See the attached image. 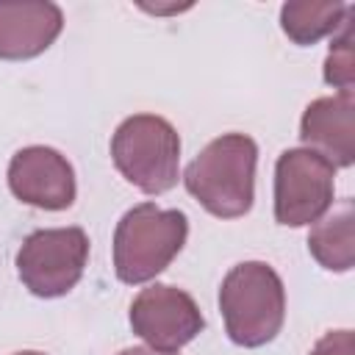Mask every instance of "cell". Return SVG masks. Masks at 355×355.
I'll return each instance as SVG.
<instances>
[{"label":"cell","instance_id":"cell-1","mask_svg":"<svg viewBox=\"0 0 355 355\" xmlns=\"http://www.w3.org/2000/svg\"><path fill=\"white\" fill-rule=\"evenodd\" d=\"M258 144L247 133H222L186 166V191L214 216L239 219L255 200Z\"/></svg>","mask_w":355,"mask_h":355},{"label":"cell","instance_id":"cell-6","mask_svg":"<svg viewBox=\"0 0 355 355\" xmlns=\"http://www.w3.org/2000/svg\"><path fill=\"white\" fill-rule=\"evenodd\" d=\"M336 169L305 147H291L275 164V219L286 227L316 225L333 205Z\"/></svg>","mask_w":355,"mask_h":355},{"label":"cell","instance_id":"cell-13","mask_svg":"<svg viewBox=\"0 0 355 355\" xmlns=\"http://www.w3.org/2000/svg\"><path fill=\"white\" fill-rule=\"evenodd\" d=\"M352 6L341 22V28L333 33V42H330V50H327V58H324V80L338 89V94H352L355 89V53H352V39H355V31H352Z\"/></svg>","mask_w":355,"mask_h":355},{"label":"cell","instance_id":"cell-16","mask_svg":"<svg viewBox=\"0 0 355 355\" xmlns=\"http://www.w3.org/2000/svg\"><path fill=\"white\" fill-rule=\"evenodd\" d=\"M14 355H44V352H36V349H22V352H14Z\"/></svg>","mask_w":355,"mask_h":355},{"label":"cell","instance_id":"cell-5","mask_svg":"<svg viewBox=\"0 0 355 355\" xmlns=\"http://www.w3.org/2000/svg\"><path fill=\"white\" fill-rule=\"evenodd\" d=\"M89 261V236L83 227H44L25 236L17 250V272L22 286L42 297L55 300L69 294L83 277Z\"/></svg>","mask_w":355,"mask_h":355},{"label":"cell","instance_id":"cell-2","mask_svg":"<svg viewBox=\"0 0 355 355\" xmlns=\"http://www.w3.org/2000/svg\"><path fill=\"white\" fill-rule=\"evenodd\" d=\"M219 311L233 344L255 349L275 341L286 322V288L280 275L263 261L236 263L222 280Z\"/></svg>","mask_w":355,"mask_h":355},{"label":"cell","instance_id":"cell-4","mask_svg":"<svg viewBox=\"0 0 355 355\" xmlns=\"http://www.w3.org/2000/svg\"><path fill=\"white\" fill-rule=\"evenodd\" d=\"M111 158L119 175L144 194H164L180 178V136L158 114H133L111 136Z\"/></svg>","mask_w":355,"mask_h":355},{"label":"cell","instance_id":"cell-11","mask_svg":"<svg viewBox=\"0 0 355 355\" xmlns=\"http://www.w3.org/2000/svg\"><path fill=\"white\" fill-rule=\"evenodd\" d=\"M308 252L327 272H349L355 263V214L347 200L308 233Z\"/></svg>","mask_w":355,"mask_h":355},{"label":"cell","instance_id":"cell-3","mask_svg":"<svg viewBox=\"0 0 355 355\" xmlns=\"http://www.w3.org/2000/svg\"><path fill=\"white\" fill-rule=\"evenodd\" d=\"M189 219L178 208L139 202L122 214L114 230V272L122 283L139 286L158 277L183 250Z\"/></svg>","mask_w":355,"mask_h":355},{"label":"cell","instance_id":"cell-10","mask_svg":"<svg viewBox=\"0 0 355 355\" xmlns=\"http://www.w3.org/2000/svg\"><path fill=\"white\" fill-rule=\"evenodd\" d=\"M64 11L50 0H0V58L42 55L61 33Z\"/></svg>","mask_w":355,"mask_h":355},{"label":"cell","instance_id":"cell-14","mask_svg":"<svg viewBox=\"0 0 355 355\" xmlns=\"http://www.w3.org/2000/svg\"><path fill=\"white\" fill-rule=\"evenodd\" d=\"M311 355H355V336L352 330H327L311 349Z\"/></svg>","mask_w":355,"mask_h":355},{"label":"cell","instance_id":"cell-7","mask_svg":"<svg viewBox=\"0 0 355 355\" xmlns=\"http://www.w3.org/2000/svg\"><path fill=\"white\" fill-rule=\"evenodd\" d=\"M130 327L153 349L178 352L202 333L205 319L189 291L166 283H153L133 297Z\"/></svg>","mask_w":355,"mask_h":355},{"label":"cell","instance_id":"cell-8","mask_svg":"<svg viewBox=\"0 0 355 355\" xmlns=\"http://www.w3.org/2000/svg\"><path fill=\"white\" fill-rule=\"evenodd\" d=\"M8 189L19 202L42 211H64L78 194L72 164L67 155L44 144H31L11 155Z\"/></svg>","mask_w":355,"mask_h":355},{"label":"cell","instance_id":"cell-15","mask_svg":"<svg viewBox=\"0 0 355 355\" xmlns=\"http://www.w3.org/2000/svg\"><path fill=\"white\" fill-rule=\"evenodd\" d=\"M116 355H175V352H158L153 347H128V349H122Z\"/></svg>","mask_w":355,"mask_h":355},{"label":"cell","instance_id":"cell-9","mask_svg":"<svg viewBox=\"0 0 355 355\" xmlns=\"http://www.w3.org/2000/svg\"><path fill=\"white\" fill-rule=\"evenodd\" d=\"M300 139L305 150L322 155L333 169L355 161V94L316 97L300 119Z\"/></svg>","mask_w":355,"mask_h":355},{"label":"cell","instance_id":"cell-12","mask_svg":"<svg viewBox=\"0 0 355 355\" xmlns=\"http://www.w3.org/2000/svg\"><path fill=\"white\" fill-rule=\"evenodd\" d=\"M347 11L349 6L341 0H291L280 8V28L294 44L308 47L336 33Z\"/></svg>","mask_w":355,"mask_h":355}]
</instances>
